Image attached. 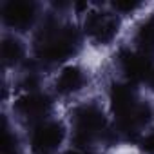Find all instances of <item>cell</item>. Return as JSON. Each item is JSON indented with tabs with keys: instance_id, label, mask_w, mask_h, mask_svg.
<instances>
[{
	"instance_id": "obj_14",
	"label": "cell",
	"mask_w": 154,
	"mask_h": 154,
	"mask_svg": "<svg viewBox=\"0 0 154 154\" xmlns=\"http://www.w3.org/2000/svg\"><path fill=\"white\" fill-rule=\"evenodd\" d=\"M4 154H15V150H9V149H4Z\"/></svg>"
},
{
	"instance_id": "obj_8",
	"label": "cell",
	"mask_w": 154,
	"mask_h": 154,
	"mask_svg": "<svg viewBox=\"0 0 154 154\" xmlns=\"http://www.w3.org/2000/svg\"><path fill=\"white\" fill-rule=\"evenodd\" d=\"M111 100H112V109L114 112L122 118L125 116L138 102H136V94L129 85H114L112 93H111Z\"/></svg>"
},
{
	"instance_id": "obj_5",
	"label": "cell",
	"mask_w": 154,
	"mask_h": 154,
	"mask_svg": "<svg viewBox=\"0 0 154 154\" xmlns=\"http://www.w3.org/2000/svg\"><path fill=\"white\" fill-rule=\"evenodd\" d=\"M122 63H123L125 72L131 76L132 80L150 78L152 72H154L150 60H149L143 53H140V54H136V53H127V54L122 58Z\"/></svg>"
},
{
	"instance_id": "obj_9",
	"label": "cell",
	"mask_w": 154,
	"mask_h": 154,
	"mask_svg": "<svg viewBox=\"0 0 154 154\" xmlns=\"http://www.w3.org/2000/svg\"><path fill=\"white\" fill-rule=\"evenodd\" d=\"M85 78H84V72L76 67H67L62 71V74L58 76L56 80V89L62 94H71L74 91H78L84 85Z\"/></svg>"
},
{
	"instance_id": "obj_11",
	"label": "cell",
	"mask_w": 154,
	"mask_h": 154,
	"mask_svg": "<svg viewBox=\"0 0 154 154\" xmlns=\"http://www.w3.org/2000/svg\"><path fill=\"white\" fill-rule=\"evenodd\" d=\"M2 53H4L6 63H15L22 56V45L17 40H6L4 47H2Z\"/></svg>"
},
{
	"instance_id": "obj_2",
	"label": "cell",
	"mask_w": 154,
	"mask_h": 154,
	"mask_svg": "<svg viewBox=\"0 0 154 154\" xmlns=\"http://www.w3.org/2000/svg\"><path fill=\"white\" fill-rule=\"evenodd\" d=\"M103 125H105L103 114L94 105L80 107L74 112V132H76V140L80 143H85L94 136H98Z\"/></svg>"
},
{
	"instance_id": "obj_13",
	"label": "cell",
	"mask_w": 154,
	"mask_h": 154,
	"mask_svg": "<svg viewBox=\"0 0 154 154\" xmlns=\"http://www.w3.org/2000/svg\"><path fill=\"white\" fill-rule=\"evenodd\" d=\"M145 149H147V150H152V152H154V132H152V134H150V136H149V138L145 140Z\"/></svg>"
},
{
	"instance_id": "obj_10",
	"label": "cell",
	"mask_w": 154,
	"mask_h": 154,
	"mask_svg": "<svg viewBox=\"0 0 154 154\" xmlns=\"http://www.w3.org/2000/svg\"><path fill=\"white\" fill-rule=\"evenodd\" d=\"M138 44L145 53H154V18H149L138 31Z\"/></svg>"
},
{
	"instance_id": "obj_6",
	"label": "cell",
	"mask_w": 154,
	"mask_h": 154,
	"mask_svg": "<svg viewBox=\"0 0 154 154\" xmlns=\"http://www.w3.org/2000/svg\"><path fill=\"white\" fill-rule=\"evenodd\" d=\"M35 8L31 2H9L4 8V18L13 27H26L33 20Z\"/></svg>"
},
{
	"instance_id": "obj_1",
	"label": "cell",
	"mask_w": 154,
	"mask_h": 154,
	"mask_svg": "<svg viewBox=\"0 0 154 154\" xmlns=\"http://www.w3.org/2000/svg\"><path fill=\"white\" fill-rule=\"evenodd\" d=\"M76 44L78 38L71 27L47 29L40 42V54L45 60H63L74 51Z\"/></svg>"
},
{
	"instance_id": "obj_12",
	"label": "cell",
	"mask_w": 154,
	"mask_h": 154,
	"mask_svg": "<svg viewBox=\"0 0 154 154\" xmlns=\"http://www.w3.org/2000/svg\"><path fill=\"white\" fill-rule=\"evenodd\" d=\"M138 6H140L138 2H116V4H114V8L120 9V11H131V9H134V8H138Z\"/></svg>"
},
{
	"instance_id": "obj_3",
	"label": "cell",
	"mask_w": 154,
	"mask_h": 154,
	"mask_svg": "<svg viewBox=\"0 0 154 154\" xmlns=\"http://www.w3.org/2000/svg\"><path fill=\"white\" fill-rule=\"evenodd\" d=\"M85 29L96 42H109L118 31V20L112 15L94 13L87 18Z\"/></svg>"
},
{
	"instance_id": "obj_7",
	"label": "cell",
	"mask_w": 154,
	"mask_h": 154,
	"mask_svg": "<svg viewBox=\"0 0 154 154\" xmlns=\"http://www.w3.org/2000/svg\"><path fill=\"white\" fill-rule=\"evenodd\" d=\"M17 109L22 116L27 118H40L47 112L49 109V100L42 94H26L24 98L18 100Z\"/></svg>"
},
{
	"instance_id": "obj_4",
	"label": "cell",
	"mask_w": 154,
	"mask_h": 154,
	"mask_svg": "<svg viewBox=\"0 0 154 154\" xmlns=\"http://www.w3.org/2000/svg\"><path fill=\"white\" fill-rule=\"evenodd\" d=\"M62 138H63V129L58 123L49 122V123H42L33 132L31 143L36 152H49L62 141Z\"/></svg>"
}]
</instances>
